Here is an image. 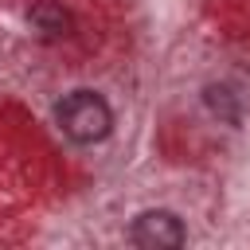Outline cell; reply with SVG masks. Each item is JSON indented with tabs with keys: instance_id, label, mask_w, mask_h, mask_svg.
Returning a JSON list of instances; mask_svg holds the SVG:
<instances>
[{
	"instance_id": "3957f363",
	"label": "cell",
	"mask_w": 250,
	"mask_h": 250,
	"mask_svg": "<svg viewBox=\"0 0 250 250\" xmlns=\"http://www.w3.org/2000/svg\"><path fill=\"white\" fill-rule=\"evenodd\" d=\"M31 23H35L39 31H47V35H66V27H70V16H66L59 4L43 0V4H35V8H31Z\"/></svg>"
},
{
	"instance_id": "6da1fadb",
	"label": "cell",
	"mask_w": 250,
	"mask_h": 250,
	"mask_svg": "<svg viewBox=\"0 0 250 250\" xmlns=\"http://www.w3.org/2000/svg\"><path fill=\"white\" fill-rule=\"evenodd\" d=\"M55 121L59 129L74 141V145H98L109 137L113 129V109L102 94L94 90H70L59 105H55Z\"/></svg>"
},
{
	"instance_id": "7a4b0ae2",
	"label": "cell",
	"mask_w": 250,
	"mask_h": 250,
	"mask_svg": "<svg viewBox=\"0 0 250 250\" xmlns=\"http://www.w3.org/2000/svg\"><path fill=\"white\" fill-rule=\"evenodd\" d=\"M129 238L141 250H176V246L188 242V230H184V223H180L176 211H160L156 207V211H145V215L133 219Z\"/></svg>"
}]
</instances>
